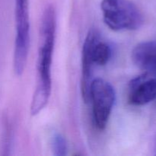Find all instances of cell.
Segmentation results:
<instances>
[{
	"instance_id": "1",
	"label": "cell",
	"mask_w": 156,
	"mask_h": 156,
	"mask_svg": "<svg viewBox=\"0 0 156 156\" xmlns=\"http://www.w3.org/2000/svg\"><path fill=\"white\" fill-rule=\"evenodd\" d=\"M56 30V15L54 8H46L41 19L38 50L37 78L30 104V114L36 116L45 108L52 91L51 66Z\"/></svg>"
},
{
	"instance_id": "2",
	"label": "cell",
	"mask_w": 156,
	"mask_h": 156,
	"mask_svg": "<svg viewBox=\"0 0 156 156\" xmlns=\"http://www.w3.org/2000/svg\"><path fill=\"white\" fill-rule=\"evenodd\" d=\"M101 9L105 24L114 31L138 30L144 22L141 11L130 0H102Z\"/></svg>"
},
{
	"instance_id": "3",
	"label": "cell",
	"mask_w": 156,
	"mask_h": 156,
	"mask_svg": "<svg viewBox=\"0 0 156 156\" xmlns=\"http://www.w3.org/2000/svg\"><path fill=\"white\" fill-rule=\"evenodd\" d=\"M15 16L16 37L13 66L15 74L20 76L25 69L30 46L29 0H15Z\"/></svg>"
},
{
	"instance_id": "4",
	"label": "cell",
	"mask_w": 156,
	"mask_h": 156,
	"mask_svg": "<svg viewBox=\"0 0 156 156\" xmlns=\"http://www.w3.org/2000/svg\"><path fill=\"white\" fill-rule=\"evenodd\" d=\"M115 90L111 83L101 78L94 79L90 87L89 101L92 104V114L96 127L106 128L115 103Z\"/></svg>"
},
{
	"instance_id": "5",
	"label": "cell",
	"mask_w": 156,
	"mask_h": 156,
	"mask_svg": "<svg viewBox=\"0 0 156 156\" xmlns=\"http://www.w3.org/2000/svg\"><path fill=\"white\" fill-rule=\"evenodd\" d=\"M155 99L156 76L145 73L129 82L128 101L131 105L143 106Z\"/></svg>"
},
{
	"instance_id": "6",
	"label": "cell",
	"mask_w": 156,
	"mask_h": 156,
	"mask_svg": "<svg viewBox=\"0 0 156 156\" xmlns=\"http://www.w3.org/2000/svg\"><path fill=\"white\" fill-rule=\"evenodd\" d=\"M131 58L138 68L156 76V41L137 44L133 50Z\"/></svg>"
},
{
	"instance_id": "7",
	"label": "cell",
	"mask_w": 156,
	"mask_h": 156,
	"mask_svg": "<svg viewBox=\"0 0 156 156\" xmlns=\"http://www.w3.org/2000/svg\"><path fill=\"white\" fill-rule=\"evenodd\" d=\"M52 149L53 155L64 156L67 153V143L65 138L60 133H56L52 138Z\"/></svg>"
}]
</instances>
